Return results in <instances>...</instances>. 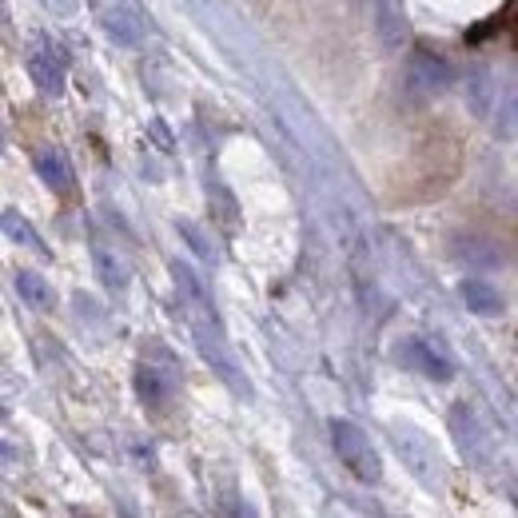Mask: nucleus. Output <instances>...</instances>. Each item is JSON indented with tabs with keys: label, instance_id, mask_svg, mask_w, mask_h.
Segmentation results:
<instances>
[{
	"label": "nucleus",
	"instance_id": "nucleus-1",
	"mask_svg": "<svg viewBox=\"0 0 518 518\" xmlns=\"http://www.w3.org/2000/svg\"><path fill=\"white\" fill-rule=\"evenodd\" d=\"M327 431H331V443H335L339 463H343L359 483L375 487V483L383 479V459H379V451L371 447V439L363 435V427H355L351 419H331Z\"/></svg>",
	"mask_w": 518,
	"mask_h": 518
},
{
	"label": "nucleus",
	"instance_id": "nucleus-2",
	"mask_svg": "<svg viewBox=\"0 0 518 518\" xmlns=\"http://www.w3.org/2000/svg\"><path fill=\"white\" fill-rule=\"evenodd\" d=\"M68 68H72V56L60 40L52 36H36L32 48H28V76L32 84L44 92V96H60L64 84H68Z\"/></svg>",
	"mask_w": 518,
	"mask_h": 518
},
{
	"label": "nucleus",
	"instance_id": "nucleus-3",
	"mask_svg": "<svg viewBox=\"0 0 518 518\" xmlns=\"http://www.w3.org/2000/svg\"><path fill=\"white\" fill-rule=\"evenodd\" d=\"M395 447H399L407 471H411L427 491L443 487V459H439L435 443H431L423 431H415V427H395Z\"/></svg>",
	"mask_w": 518,
	"mask_h": 518
},
{
	"label": "nucleus",
	"instance_id": "nucleus-4",
	"mask_svg": "<svg viewBox=\"0 0 518 518\" xmlns=\"http://www.w3.org/2000/svg\"><path fill=\"white\" fill-rule=\"evenodd\" d=\"M132 387H136V395H140V403L144 407H168L172 399H176V391H180V379L172 375V371H164V367H152V363H140L136 367V375H132Z\"/></svg>",
	"mask_w": 518,
	"mask_h": 518
},
{
	"label": "nucleus",
	"instance_id": "nucleus-5",
	"mask_svg": "<svg viewBox=\"0 0 518 518\" xmlns=\"http://www.w3.org/2000/svg\"><path fill=\"white\" fill-rule=\"evenodd\" d=\"M403 359H407L419 375H427V379H435V383H451V379H455L451 355H447L439 343H431V339H411V343L403 347Z\"/></svg>",
	"mask_w": 518,
	"mask_h": 518
},
{
	"label": "nucleus",
	"instance_id": "nucleus-6",
	"mask_svg": "<svg viewBox=\"0 0 518 518\" xmlns=\"http://www.w3.org/2000/svg\"><path fill=\"white\" fill-rule=\"evenodd\" d=\"M100 28L116 40V44H136L140 36H144V20H140V12L128 4V0H112V4H104L100 8Z\"/></svg>",
	"mask_w": 518,
	"mask_h": 518
},
{
	"label": "nucleus",
	"instance_id": "nucleus-7",
	"mask_svg": "<svg viewBox=\"0 0 518 518\" xmlns=\"http://www.w3.org/2000/svg\"><path fill=\"white\" fill-rule=\"evenodd\" d=\"M92 263H96V275H100V283L108 287V291H124L128 287V259L124 252L108 240V236H92Z\"/></svg>",
	"mask_w": 518,
	"mask_h": 518
},
{
	"label": "nucleus",
	"instance_id": "nucleus-8",
	"mask_svg": "<svg viewBox=\"0 0 518 518\" xmlns=\"http://www.w3.org/2000/svg\"><path fill=\"white\" fill-rule=\"evenodd\" d=\"M32 164H36V176H40L56 196H72V192H76V172H72V164H68V156H64L60 148H40Z\"/></svg>",
	"mask_w": 518,
	"mask_h": 518
},
{
	"label": "nucleus",
	"instance_id": "nucleus-9",
	"mask_svg": "<svg viewBox=\"0 0 518 518\" xmlns=\"http://www.w3.org/2000/svg\"><path fill=\"white\" fill-rule=\"evenodd\" d=\"M451 427L459 431L463 455L475 459V463H487V455H491V435H483V427L475 423V411H471L467 403H459V407L451 411Z\"/></svg>",
	"mask_w": 518,
	"mask_h": 518
},
{
	"label": "nucleus",
	"instance_id": "nucleus-10",
	"mask_svg": "<svg viewBox=\"0 0 518 518\" xmlns=\"http://www.w3.org/2000/svg\"><path fill=\"white\" fill-rule=\"evenodd\" d=\"M411 80H415L423 92H447L451 80H455V72H451V64H447L439 52L419 48V52L411 56Z\"/></svg>",
	"mask_w": 518,
	"mask_h": 518
},
{
	"label": "nucleus",
	"instance_id": "nucleus-11",
	"mask_svg": "<svg viewBox=\"0 0 518 518\" xmlns=\"http://www.w3.org/2000/svg\"><path fill=\"white\" fill-rule=\"evenodd\" d=\"M459 295H463V303H467L475 315H487V319H495V315H503V311H507V299H503V291H499L495 283L479 279V275L463 279V283H459Z\"/></svg>",
	"mask_w": 518,
	"mask_h": 518
},
{
	"label": "nucleus",
	"instance_id": "nucleus-12",
	"mask_svg": "<svg viewBox=\"0 0 518 518\" xmlns=\"http://www.w3.org/2000/svg\"><path fill=\"white\" fill-rule=\"evenodd\" d=\"M16 295H20L32 311H52V307H56V291H52V283H48L40 271H28V267H20V271H16Z\"/></svg>",
	"mask_w": 518,
	"mask_h": 518
},
{
	"label": "nucleus",
	"instance_id": "nucleus-13",
	"mask_svg": "<svg viewBox=\"0 0 518 518\" xmlns=\"http://www.w3.org/2000/svg\"><path fill=\"white\" fill-rule=\"evenodd\" d=\"M0 232H4L12 244H20V248H32V252L48 256V248H44L40 232H36V228L28 224V216H20L16 208H4V212H0Z\"/></svg>",
	"mask_w": 518,
	"mask_h": 518
},
{
	"label": "nucleus",
	"instance_id": "nucleus-14",
	"mask_svg": "<svg viewBox=\"0 0 518 518\" xmlns=\"http://www.w3.org/2000/svg\"><path fill=\"white\" fill-rule=\"evenodd\" d=\"M379 16H383V40L387 44H399L403 32H407V20H403V8L395 0H383L379 4Z\"/></svg>",
	"mask_w": 518,
	"mask_h": 518
},
{
	"label": "nucleus",
	"instance_id": "nucleus-15",
	"mask_svg": "<svg viewBox=\"0 0 518 518\" xmlns=\"http://www.w3.org/2000/svg\"><path fill=\"white\" fill-rule=\"evenodd\" d=\"M44 4H52V8H68V0H44Z\"/></svg>",
	"mask_w": 518,
	"mask_h": 518
},
{
	"label": "nucleus",
	"instance_id": "nucleus-16",
	"mask_svg": "<svg viewBox=\"0 0 518 518\" xmlns=\"http://www.w3.org/2000/svg\"><path fill=\"white\" fill-rule=\"evenodd\" d=\"M4 419H8V411H4V403H0V423H4Z\"/></svg>",
	"mask_w": 518,
	"mask_h": 518
},
{
	"label": "nucleus",
	"instance_id": "nucleus-17",
	"mask_svg": "<svg viewBox=\"0 0 518 518\" xmlns=\"http://www.w3.org/2000/svg\"><path fill=\"white\" fill-rule=\"evenodd\" d=\"M0 148H4V128H0Z\"/></svg>",
	"mask_w": 518,
	"mask_h": 518
}]
</instances>
